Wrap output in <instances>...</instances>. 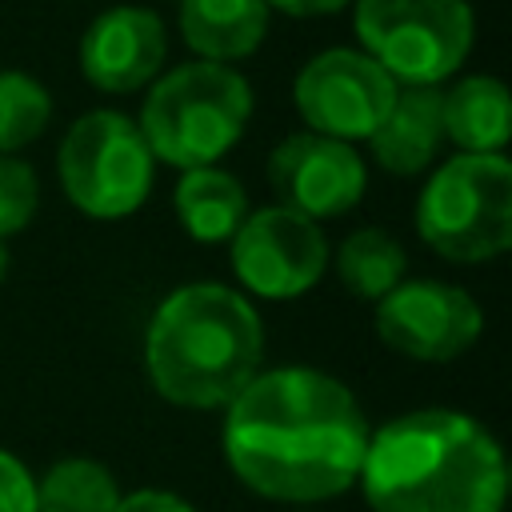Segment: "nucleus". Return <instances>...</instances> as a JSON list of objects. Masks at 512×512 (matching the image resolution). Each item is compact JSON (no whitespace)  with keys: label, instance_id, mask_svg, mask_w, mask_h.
<instances>
[{"label":"nucleus","instance_id":"nucleus-1","mask_svg":"<svg viewBox=\"0 0 512 512\" xmlns=\"http://www.w3.org/2000/svg\"><path fill=\"white\" fill-rule=\"evenodd\" d=\"M368 420L336 376L316 368L256 372L224 416V456L260 496L316 504L340 496L364 464Z\"/></svg>","mask_w":512,"mask_h":512},{"label":"nucleus","instance_id":"nucleus-2","mask_svg":"<svg viewBox=\"0 0 512 512\" xmlns=\"http://www.w3.org/2000/svg\"><path fill=\"white\" fill-rule=\"evenodd\" d=\"M360 484L372 512H504L508 464L480 420L420 408L368 436Z\"/></svg>","mask_w":512,"mask_h":512},{"label":"nucleus","instance_id":"nucleus-3","mask_svg":"<svg viewBox=\"0 0 512 512\" xmlns=\"http://www.w3.org/2000/svg\"><path fill=\"white\" fill-rule=\"evenodd\" d=\"M264 324L224 284H184L152 312L144 364L152 388L176 408H228L256 376Z\"/></svg>","mask_w":512,"mask_h":512},{"label":"nucleus","instance_id":"nucleus-4","mask_svg":"<svg viewBox=\"0 0 512 512\" xmlns=\"http://www.w3.org/2000/svg\"><path fill=\"white\" fill-rule=\"evenodd\" d=\"M252 92L240 72L212 60L172 68L140 108V136L172 168H212L248 128Z\"/></svg>","mask_w":512,"mask_h":512},{"label":"nucleus","instance_id":"nucleus-5","mask_svg":"<svg viewBox=\"0 0 512 512\" xmlns=\"http://www.w3.org/2000/svg\"><path fill=\"white\" fill-rule=\"evenodd\" d=\"M420 240L456 264H480L512 248V164L504 152L444 160L416 200Z\"/></svg>","mask_w":512,"mask_h":512},{"label":"nucleus","instance_id":"nucleus-6","mask_svg":"<svg viewBox=\"0 0 512 512\" xmlns=\"http://www.w3.org/2000/svg\"><path fill=\"white\" fill-rule=\"evenodd\" d=\"M356 36L400 88H436L472 48L468 0H356Z\"/></svg>","mask_w":512,"mask_h":512},{"label":"nucleus","instance_id":"nucleus-7","mask_svg":"<svg viewBox=\"0 0 512 512\" xmlns=\"http://www.w3.org/2000/svg\"><path fill=\"white\" fill-rule=\"evenodd\" d=\"M152 152L140 128L112 108L84 112L60 152L56 172L64 196L92 220H120L132 216L152 192Z\"/></svg>","mask_w":512,"mask_h":512},{"label":"nucleus","instance_id":"nucleus-8","mask_svg":"<svg viewBox=\"0 0 512 512\" xmlns=\"http://www.w3.org/2000/svg\"><path fill=\"white\" fill-rule=\"evenodd\" d=\"M396 88L400 84L372 56L356 48H328L296 72L292 100L312 132L352 144L368 140L384 124Z\"/></svg>","mask_w":512,"mask_h":512},{"label":"nucleus","instance_id":"nucleus-9","mask_svg":"<svg viewBox=\"0 0 512 512\" xmlns=\"http://www.w3.org/2000/svg\"><path fill=\"white\" fill-rule=\"evenodd\" d=\"M324 264L328 240L320 224L280 204L248 212L232 236V272L248 292L264 300L308 292L324 276Z\"/></svg>","mask_w":512,"mask_h":512},{"label":"nucleus","instance_id":"nucleus-10","mask_svg":"<svg viewBox=\"0 0 512 512\" xmlns=\"http://www.w3.org/2000/svg\"><path fill=\"white\" fill-rule=\"evenodd\" d=\"M484 332L480 304L444 280H408L376 300V336L412 360H452Z\"/></svg>","mask_w":512,"mask_h":512},{"label":"nucleus","instance_id":"nucleus-11","mask_svg":"<svg viewBox=\"0 0 512 512\" xmlns=\"http://www.w3.org/2000/svg\"><path fill=\"white\" fill-rule=\"evenodd\" d=\"M268 184L280 208H292L320 224L328 216H344L364 196L368 172L352 144L320 132H300L272 148Z\"/></svg>","mask_w":512,"mask_h":512},{"label":"nucleus","instance_id":"nucleus-12","mask_svg":"<svg viewBox=\"0 0 512 512\" xmlns=\"http://www.w3.org/2000/svg\"><path fill=\"white\" fill-rule=\"evenodd\" d=\"M168 56L164 24L152 8L120 4L100 12L80 40V72L100 92H136L144 88Z\"/></svg>","mask_w":512,"mask_h":512},{"label":"nucleus","instance_id":"nucleus-13","mask_svg":"<svg viewBox=\"0 0 512 512\" xmlns=\"http://www.w3.org/2000/svg\"><path fill=\"white\" fill-rule=\"evenodd\" d=\"M444 92L440 88H396L384 124L368 136L372 156L392 176H420L444 140Z\"/></svg>","mask_w":512,"mask_h":512},{"label":"nucleus","instance_id":"nucleus-14","mask_svg":"<svg viewBox=\"0 0 512 512\" xmlns=\"http://www.w3.org/2000/svg\"><path fill=\"white\" fill-rule=\"evenodd\" d=\"M268 32V0H180V36L212 64L252 56Z\"/></svg>","mask_w":512,"mask_h":512},{"label":"nucleus","instance_id":"nucleus-15","mask_svg":"<svg viewBox=\"0 0 512 512\" xmlns=\"http://www.w3.org/2000/svg\"><path fill=\"white\" fill-rule=\"evenodd\" d=\"M440 116H444V136H452L460 152L492 156L508 144L512 100L496 76H464L444 92Z\"/></svg>","mask_w":512,"mask_h":512},{"label":"nucleus","instance_id":"nucleus-16","mask_svg":"<svg viewBox=\"0 0 512 512\" xmlns=\"http://www.w3.org/2000/svg\"><path fill=\"white\" fill-rule=\"evenodd\" d=\"M172 208L180 228L200 244H224L236 236V228L248 216L244 184L232 172L220 168H188L176 180Z\"/></svg>","mask_w":512,"mask_h":512},{"label":"nucleus","instance_id":"nucleus-17","mask_svg":"<svg viewBox=\"0 0 512 512\" xmlns=\"http://www.w3.org/2000/svg\"><path fill=\"white\" fill-rule=\"evenodd\" d=\"M408 256L384 228H360L352 232L336 252V276L340 284L360 300H380L396 284H404Z\"/></svg>","mask_w":512,"mask_h":512},{"label":"nucleus","instance_id":"nucleus-18","mask_svg":"<svg viewBox=\"0 0 512 512\" xmlns=\"http://www.w3.org/2000/svg\"><path fill=\"white\" fill-rule=\"evenodd\" d=\"M116 500V476L88 456L56 460L36 484V512H112Z\"/></svg>","mask_w":512,"mask_h":512},{"label":"nucleus","instance_id":"nucleus-19","mask_svg":"<svg viewBox=\"0 0 512 512\" xmlns=\"http://www.w3.org/2000/svg\"><path fill=\"white\" fill-rule=\"evenodd\" d=\"M52 116V96L28 72H0V156L32 144Z\"/></svg>","mask_w":512,"mask_h":512},{"label":"nucleus","instance_id":"nucleus-20","mask_svg":"<svg viewBox=\"0 0 512 512\" xmlns=\"http://www.w3.org/2000/svg\"><path fill=\"white\" fill-rule=\"evenodd\" d=\"M36 196V172L16 156H0V240L36 216Z\"/></svg>","mask_w":512,"mask_h":512},{"label":"nucleus","instance_id":"nucleus-21","mask_svg":"<svg viewBox=\"0 0 512 512\" xmlns=\"http://www.w3.org/2000/svg\"><path fill=\"white\" fill-rule=\"evenodd\" d=\"M0 512H36V480L4 448H0Z\"/></svg>","mask_w":512,"mask_h":512},{"label":"nucleus","instance_id":"nucleus-22","mask_svg":"<svg viewBox=\"0 0 512 512\" xmlns=\"http://www.w3.org/2000/svg\"><path fill=\"white\" fill-rule=\"evenodd\" d=\"M112 512H192V504H184L176 492H164V488H140L120 496Z\"/></svg>","mask_w":512,"mask_h":512},{"label":"nucleus","instance_id":"nucleus-23","mask_svg":"<svg viewBox=\"0 0 512 512\" xmlns=\"http://www.w3.org/2000/svg\"><path fill=\"white\" fill-rule=\"evenodd\" d=\"M352 0H268V8H280L288 16H324V12H340Z\"/></svg>","mask_w":512,"mask_h":512},{"label":"nucleus","instance_id":"nucleus-24","mask_svg":"<svg viewBox=\"0 0 512 512\" xmlns=\"http://www.w3.org/2000/svg\"><path fill=\"white\" fill-rule=\"evenodd\" d=\"M8 276V248H4V240H0V280Z\"/></svg>","mask_w":512,"mask_h":512}]
</instances>
